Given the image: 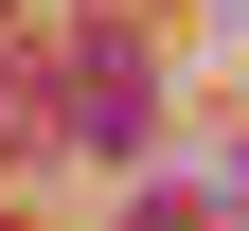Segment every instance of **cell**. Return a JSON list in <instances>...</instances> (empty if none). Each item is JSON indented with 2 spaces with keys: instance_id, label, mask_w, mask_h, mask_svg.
<instances>
[{
  "instance_id": "obj_1",
  "label": "cell",
  "mask_w": 249,
  "mask_h": 231,
  "mask_svg": "<svg viewBox=\"0 0 249 231\" xmlns=\"http://www.w3.org/2000/svg\"><path fill=\"white\" fill-rule=\"evenodd\" d=\"M53 124H71L89 160H142L160 142V53L142 36H53Z\"/></svg>"
},
{
  "instance_id": "obj_2",
  "label": "cell",
  "mask_w": 249,
  "mask_h": 231,
  "mask_svg": "<svg viewBox=\"0 0 249 231\" xmlns=\"http://www.w3.org/2000/svg\"><path fill=\"white\" fill-rule=\"evenodd\" d=\"M124 231H213V195H142V213H124Z\"/></svg>"
},
{
  "instance_id": "obj_3",
  "label": "cell",
  "mask_w": 249,
  "mask_h": 231,
  "mask_svg": "<svg viewBox=\"0 0 249 231\" xmlns=\"http://www.w3.org/2000/svg\"><path fill=\"white\" fill-rule=\"evenodd\" d=\"M231 195H249V178H231Z\"/></svg>"
}]
</instances>
